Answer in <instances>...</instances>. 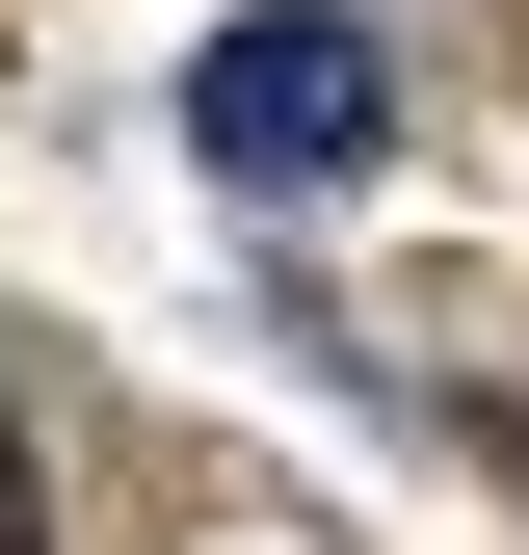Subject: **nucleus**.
Masks as SVG:
<instances>
[{
	"instance_id": "f257e3e1",
	"label": "nucleus",
	"mask_w": 529,
	"mask_h": 555,
	"mask_svg": "<svg viewBox=\"0 0 529 555\" xmlns=\"http://www.w3.org/2000/svg\"><path fill=\"white\" fill-rule=\"evenodd\" d=\"M371 132H397V80H371V27H318V0H238V27L185 53V159L264 185V212H292V185H345Z\"/></svg>"
},
{
	"instance_id": "f03ea898",
	"label": "nucleus",
	"mask_w": 529,
	"mask_h": 555,
	"mask_svg": "<svg viewBox=\"0 0 529 555\" xmlns=\"http://www.w3.org/2000/svg\"><path fill=\"white\" fill-rule=\"evenodd\" d=\"M0 555H53V476H27V424H0Z\"/></svg>"
}]
</instances>
